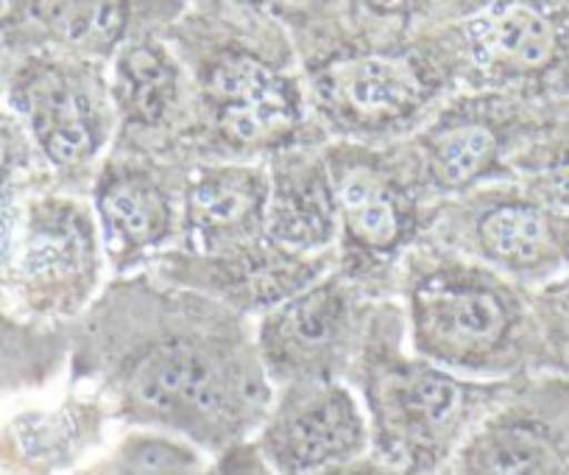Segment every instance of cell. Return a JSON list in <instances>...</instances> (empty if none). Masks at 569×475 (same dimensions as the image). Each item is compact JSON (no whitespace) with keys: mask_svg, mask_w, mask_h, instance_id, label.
<instances>
[{"mask_svg":"<svg viewBox=\"0 0 569 475\" xmlns=\"http://www.w3.org/2000/svg\"><path fill=\"white\" fill-rule=\"evenodd\" d=\"M68 338L64 378L101 392L120 431L212 458L254 439L271 408L254 319L149 271L109 277Z\"/></svg>","mask_w":569,"mask_h":475,"instance_id":"6da1fadb","label":"cell"},{"mask_svg":"<svg viewBox=\"0 0 569 475\" xmlns=\"http://www.w3.org/2000/svg\"><path fill=\"white\" fill-rule=\"evenodd\" d=\"M166 37L193 85V162H266L330 140L316 123L302 62L282 29L223 0H190Z\"/></svg>","mask_w":569,"mask_h":475,"instance_id":"7a4b0ae2","label":"cell"},{"mask_svg":"<svg viewBox=\"0 0 569 475\" xmlns=\"http://www.w3.org/2000/svg\"><path fill=\"white\" fill-rule=\"evenodd\" d=\"M397 303L416 355L472 380L541 373L530 291L480 260L421 241L399 271Z\"/></svg>","mask_w":569,"mask_h":475,"instance_id":"3957f363","label":"cell"},{"mask_svg":"<svg viewBox=\"0 0 569 475\" xmlns=\"http://www.w3.org/2000/svg\"><path fill=\"white\" fill-rule=\"evenodd\" d=\"M513 380L463 378L416 355L397 299L371 303L347 375L369 419L371 456L405 475H433Z\"/></svg>","mask_w":569,"mask_h":475,"instance_id":"277c9868","label":"cell"},{"mask_svg":"<svg viewBox=\"0 0 569 475\" xmlns=\"http://www.w3.org/2000/svg\"><path fill=\"white\" fill-rule=\"evenodd\" d=\"M302 70L321 132L366 146L402 144L463 90L456 26L405 40H349Z\"/></svg>","mask_w":569,"mask_h":475,"instance_id":"5b68a950","label":"cell"},{"mask_svg":"<svg viewBox=\"0 0 569 475\" xmlns=\"http://www.w3.org/2000/svg\"><path fill=\"white\" fill-rule=\"evenodd\" d=\"M321 151L336 194V269L375 303L397 299L399 271L410 249L425 241L433 210L402 144L327 140Z\"/></svg>","mask_w":569,"mask_h":475,"instance_id":"8992f818","label":"cell"},{"mask_svg":"<svg viewBox=\"0 0 569 475\" xmlns=\"http://www.w3.org/2000/svg\"><path fill=\"white\" fill-rule=\"evenodd\" d=\"M425 241L480 260L522 288L569 271V196L519 177L436 201Z\"/></svg>","mask_w":569,"mask_h":475,"instance_id":"52a82bcc","label":"cell"},{"mask_svg":"<svg viewBox=\"0 0 569 475\" xmlns=\"http://www.w3.org/2000/svg\"><path fill=\"white\" fill-rule=\"evenodd\" d=\"M561 101H528L495 90H458L408 140L416 182L430 205L483 185L517 179L530 146L550 129Z\"/></svg>","mask_w":569,"mask_h":475,"instance_id":"ba28073f","label":"cell"},{"mask_svg":"<svg viewBox=\"0 0 569 475\" xmlns=\"http://www.w3.org/2000/svg\"><path fill=\"white\" fill-rule=\"evenodd\" d=\"M3 96L57 188L87 196L118 135L107 65L59 51L12 53Z\"/></svg>","mask_w":569,"mask_h":475,"instance_id":"9c48e42d","label":"cell"},{"mask_svg":"<svg viewBox=\"0 0 569 475\" xmlns=\"http://www.w3.org/2000/svg\"><path fill=\"white\" fill-rule=\"evenodd\" d=\"M90 199L48 188L26 196L14 255L12 314L37 327L68 330L109 280Z\"/></svg>","mask_w":569,"mask_h":475,"instance_id":"30bf717a","label":"cell"},{"mask_svg":"<svg viewBox=\"0 0 569 475\" xmlns=\"http://www.w3.org/2000/svg\"><path fill=\"white\" fill-rule=\"evenodd\" d=\"M456 37L463 90L569 101V0H489Z\"/></svg>","mask_w":569,"mask_h":475,"instance_id":"8fae6325","label":"cell"},{"mask_svg":"<svg viewBox=\"0 0 569 475\" xmlns=\"http://www.w3.org/2000/svg\"><path fill=\"white\" fill-rule=\"evenodd\" d=\"M371 303L330 269L257 316V349L273 389L302 380H347Z\"/></svg>","mask_w":569,"mask_h":475,"instance_id":"7c38bea8","label":"cell"},{"mask_svg":"<svg viewBox=\"0 0 569 475\" xmlns=\"http://www.w3.org/2000/svg\"><path fill=\"white\" fill-rule=\"evenodd\" d=\"M433 475H569V378L513 380Z\"/></svg>","mask_w":569,"mask_h":475,"instance_id":"4fadbf2b","label":"cell"},{"mask_svg":"<svg viewBox=\"0 0 569 475\" xmlns=\"http://www.w3.org/2000/svg\"><path fill=\"white\" fill-rule=\"evenodd\" d=\"M184 162L109 151L98 166L87 199L98 221L109 275L126 277L149 269L157 255L182 238Z\"/></svg>","mask_w":569,"mask_h":475,"instance_id":"5bb4252c","label":"cell"},{"mask_svg":"<svg viewBox=\"0 0 569 475\" xmlns=\"http://www.w3.org/2000/svg\"><path fill=\"white\" fill-rule=\"evenodd\" d=\"M118 434L107 397L62 375L0 406V475H76Z\"/></svg>","mask_w":569,"mask_h":475,"instance_id":"9a60e30c","label":"cell"},{"mask_svg":"<svg viewBox=\"0 0 569 475\" xmlns=\"http://www.w3.org/2000/svg\"><path fill=\"white\" fill-rule=\"evenodd\" d=\"M107 70L118 118L112 151L193 166V85L166 31L120 48Z\"/></svg>","mask_w":569,"mask_h":475,"instance_id":"2e32d148","label":"cell"},{"mask_svg":"<svg viewBox=\"0 0 569 475\" xmlns=\"http://www.w3.org/2000/svg\"><path fill=\"white\" fill-rule=\"evenodd\" d=\"M254 447L273 475H313L371 453L369 419L347 380L273 389Z\"/></svg>","mask_w":569,"mask_h":475,"instance_id":"e0dca14e","label":"cell"},{"mask_svg":"<svg viewBox=\"0 0 569 475\" xmlns=\"http://www.w3.org/2000/svg\"><path fill=\"white\" fill-rule=\"evenodd\" d=\"M190 0H14L9 53L59 51L109 65L120 48L166 31Z\"/></svg>","mask_w":569,"mask_h":475,"instance_id":"ac0fdd59","label":"cell"},{"mask_svg":"<svg viewBox=\"0 0 569 475\" xmlns=\"http://www.w3.org/2000/svg\"><path fill=\"white\" fill-rule=\"evenodd\" d=\"M330 269H336V255H297L260 238L218 255L173 247L157 255L146 271L257 319Z\"/></svg>","mask_w":569,"mask_h":475,"instance_id":"d6986e66","label":"cell"},{"mask_svg":"<svg viewBox=\"0 0 569 475\" xmlns=\"http://www.w3.org/2000/svg\"><path fill=\"white\" fill-rule=\"evenodd\" d=\"M266 162L212 160L188 168L182 190V238L177 247L218 255L266 238Z\"/></svg>","mask_w":569,"mask_h":475,"instance_id":"ffe728a7","label":"cell"},{"mask_svg":"<svg viewBox=\"0 0 569 475\" xmlns=\"http://www.w3.org/2000/svg\"><path fill=\"white\" fill-rule=\"evenodd\" d=\"M321 146L282 151L266 160V238L297 255H336V194Z\"/></svg>","mask_w":569,"mask_h":475,"instance_id":"44dd1931","label":"cell"},{"mask_svg":"<svg viewBox=\"0 0 569 475\" xmlns=\"http://www.w3.org/2000/svg\"><path fill=\"white\" fill-rule=\"evenodd\" d=\"M489 0H341L349 40L386 42L467 23Z\"/></svg>","mask_w":569,"mask_h":475,"instance_id":"7402d4cb","label":"cell"},{"mask_svg":"<svg viewBox=\"0 0 569 475\" xmlns=\"http://www.w3.org/2000/svg\"><path fill=\"white\" fill-rule=\"evenodd\" d=\"M254 18L282 29L299 53V62L310 65L330 57L349 42L341 0H223Z\"/></svg>","mask_w":569,"mask_h":475,"instance_id":"603a6c76","label":"cell"},{"mask_svg":"<svg viewBox=\"0 0 569 475\" xmlns=\"http://www.w3.org/2000/svg\"><path fill=\"white\" fill-rule=\"evenodd\" d=\"M207 456L188 442L151 431H120L118 439L76 475H196Z\"/></svg>","mask_w":569,"mask_h":475,"instance_id":"cb8c5ba5","label":"cell"},{"mask_svg":"<svg viewBox=\"0 0 569 475\" xmlns=\"http://www.w3.org/2000/svg\"><path fill=\"white\" fill-rule=\"evenodd\" d=\"M57 188L14 109L0 107V199Z\"/></svg>","mask_w":569,"mask_h":475,"instance_id":"d4e9b609","label":"cell"},{"mask_svg":"<svg viewBox=\"0 0 569 475\" xmlns=\"http://www.w3.org/2000/svg\"><path fill=\"white\" fill-rule=\"evenodd\" d=\"M541 338V373L569 378V271L530 291Z\"/></svg>","mask_w":569,"mask_h":475,"instance_id":"484cf974","label":"cell"},{"mask_svg":"<svg viewBox=\"0 0 569 475\" xmlns=\"http://www.w3.org/2000/svg\"><path fill=\"white\" fill-rule=\"evenodd\" d=\"M519 177L545 179L569 196V101L558 103L550 129L525 155Z\"/></svg>","mask_w":569,"mask_h":475,"instance_id":"4316f807","label":"cell"},{"mask_svg":"<svg viewBox=\"0 0 569 475\" xmlns=\"http://www.w3.org/2000/svg\"><path fill=\"white\" fill-rule=\"evenodd\" d=\"M23 201L26 196H9V199H0V314H7V316H14L12 314L14 255H18ZM14 319H18V316H14Z\"/></svg>","mask_w":569,"mask_h":475,"instance_id":"83f0119b","label":"cell"},{"mask_svg":"<svg viewBox=\"0 0 569 475\" xmlns=\"http://www.w3.org/2000/svg\"><path fill=\"white\" fill-rule=\"evenodd\" d=\"M196 475H273L271 467L262 462V456L257 453L254 442H243V445H234L229 451L218 453V456L207 458L201 464V469Z\"/></svg>","mask_w":569,"mask_h":475,"instance_id":"f1b7e54d","label":"cell"},{"mask_svg":"<svg viewBox=\"0 0 569 475\" xmlns=\"http://www.w3.org/2000/svg\"><path fill=\"white\" fill-rule=\"evenodd\" d=\"M313 475H405V473H399L397 467H391V464L380 462L377 456L366 453V456L355 458V462L338 464V467L321 469V473H313Z\"/></svg>","mask_w":569,"mask_h":475,"instance_id":"f546056e","label":"cell"},{"mask_svg":"<svg viewBox=\"0 0 569 475\" xmlns=\"http://www.w3.org/2000/svg\"><path fill=\"white\" fill-rule=\"evenodd\" d=\"M12 3L14 0H0V29H3V23H7L9 12H12Z\"/></svg>","mask_w":569,"mask_h":475,"instance_id":"4dcf8cb0","label":"cell"},{"mask_svg":"<svg viewBox=\"0 0 569 475\" xmlns=\"http://www.w3.org/2000/svg\"><path fill=\"white\" fill-rule=\"evenodd\" d=\"M7 90V62H3V53H0V96Z\"/></svg>","mask_w":569,"mask_h":475,"instance_id":"1f68e13d","label":"cell"}]
</instances>
